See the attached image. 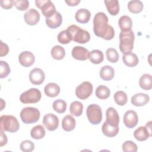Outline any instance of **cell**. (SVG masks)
Returning a JSON list of instances; mask_svg holds the SVG:
<instances>
[{
  "label": "cell",
  "mask_w": 152,
  "mask_h": 152,
  "mask_svg": "<svg viewBox=\"0 0 152 152\" xmlns=\"http://www.w3.org/2000/svg\"><path fill=\"white\" fill-rule=\"evenodd\" d=\"M93 31L97 36L107 40L115 36L113 28L108 24V17L102 12H97L93 18Z\"/></svg>",
  "instance_id": "cell-1"
},
{
  "label": "cell",
  "mask_w": 152,
  "mask_h": 152,
  "mask_svg": "<svg viewBox=\"0 0 152 152\" xmlns=\"http://www.w3.org/2000/svg\"><path fill=\"white\" fill-rule=\"evenodd\" d=\"M135 36L133 31H121L119 33V49L121 52L125 54L131 52L134 48Z\"/></svg>",
  "instance_id": "cell-2"
},
{
  "label": "cell",
  "mask_w": 152,
  "mask_h": 152,
  "mask_svg": "<svg viewBox=\"0 0 152 152\" xmlns=\"http://www.w3.org/2000/svg\"><path fill=\"white\" fill-rule=\"evenodd\" d=\"M71 36L72 40L74 42L84 44L88 42L90 39L89 33L76 25H71L66 29Z\"/></svg>",
  "instance_id": "cell-3"
},
{
  "label": "cell",
  "mask_w": 152,
  "mask_h": 152,
  "mask_svg": "<svg viewBox=\"0 0 152 152\" xmlns=\"http://www.w3.org/2000/svg\"><path fill=\"white\" fill-rule=\"evenodd\" d=\"M1 129L10 132H17L20 124L17 118L12 115H2L0 118Z\"/></svg>",
  "instance_id": "cell-4"
},
{
  "label": "cell",
  "mask_w": 152,
  "mask_h": 152,
  "mask_svg": "<svg viewBox=\"0 0 152 152\" xmlns=\"http://www.w3.org/2000/svg\"><path fill=\"white\" fill-rule=\"evenodd\" d=\"M39 110L33 107L23 108L20 112V118L22 121L26 124H31L37 122L40 118Z\"/></svg>",
  "instance_id": "cell-5"
},
{
  "label": "cell",
  "mask_w": 152,
  "mask_h": 152,
  "mask_svg": "<svg viewBox=\"0 0 152 152\" xmlns=\"http://www.w3.org/2000/svg\"><path fill=\"white\" fill-rule=\"evenodd\" d=\"M86 114L89 122L93 125L100 124L102 119L101 107L96 104H90L86 110Z\"/></svg>",
  "instance_id": "cell-6"
},
{
  "label": "cell",
  "mask_w": 152,
  "mask_h": 152,
  "mask_svg": "<svg viewBox=\"0 0 152 152\" xmlns=\"http://www.w3.org/2000/svg\"><path fill=\"white\" fill-rule=\"evenodd\" d=\"M41 97L42 94L40 90L37 88H32L23 93L20 97V100L21 103L24 104L36 103L39 102Z\"/></svg>",
  "instance_id": "cell-7"
},
{
  "label": "cell",
  "mask_w": 152,
  "mask_h": 152,
  "mask_svg": "<svg viewBox=\"0 0 152 152\" xmlns=\"http://www.w3.org/2000/svg\"><path fill=\"white\" fill-rule=\"evenodd\" d=\"M35 4L46 18L51 17L56 12L55 7L50 0H36Z\"/></svg>",
  "instance_id": "cell-8"
},
{
  "label": "cell",
  "mask_w": 152,
  "mask_h": 152,
  "mask_svg": "<svg viewBox=\"0 0 152 152\" xmlns=\"http://www.w3.org/2000/svg\"><path fill=\"white\" fill-rule=\"evenodd\" d=\"M93 92V85L88 81H84L78 85L75 89V94L78 98L86 100Z\"/></svg>",
  "instance_id": "cell-9"
},
{
  "label": "cell",
  "mask_w": 152,
  "mask_h": 152,
  "mask_svg": "<svg viewBox=\"0 0 152 152\" xmlns=\"http://www.w3.org/2000/svg\"><path fill=\"white\" fill-rule=\"evenodd\" d=\"M134 136L139 141L147 140L151 136V122L150 121L147 123L145 126H140L135 129L134 132Z\"/></svg>",
  "instance_id": "cell-10"
},
{
  "label": "cell",
  "mask_w": 152,
  "mask_h": 152,
  "mask_svg": "<svg viewBox=\"0 0 152 152\" xmlns=\"http://www.w3.org/2000/svg\"><path fill=\"white\" fill-rule=\"evenodd\" d=\"M43 124L48 130L52 131L58 128L59 119L53 113H48L43 116Z\"/></svg>",
  "instance_id": "cell-11"
},
{
  "label": "cell",
  "mask_w": 152,
  "mask_h": 152,
  "mask_svg": "<svg viewBox=\"0 0 152 152\" xmlns=\"http://www.w3.org/2000/svg\"><path fill=\"white\" fill-rule=\"evenodd\" d=\"M29 79L33 84L40 85L45 81V75L42 69L39 68H35L30 72Z\"/></svg>",
  "instance_id": "cell-12"
},
{
  "label": "cell",
  "mask_w": 152,
  "mask_h": 152,
  "mask_svg": "<svg viewBox=\"0 0 152 152\" xmlns=\"http://www.w3.org/2000/svg\"><path fill=\"white\" fill-rule=\"evenodd\" d=\"M138 122V118L137 113L132 110L126 111L124 116V123L128 128L135 127Z\"/></svg>",
  "instance_id": "cell-13"
},
{
  "label": "cell",
  "mask_w": 152,
  "mask_h": 152,
  "mask_svg": "<svg viewBox=\"0 0 152 152\" xmlns=\"http://www.w3.org/2000/svg\"><path fill=\"white\" fill-rule=\"evenodd\" d=\"M107 123L113 126H118L119 122V116L116 110L112 107H109L106 112Z\"/></svg>",
  "instance_id": "cell-14"
},
{
  "label": "cell",
  "mask_w": 152,
  "mask_h": 152,
  "mask_svg": "<svg viewBox=\"0 0 152 152\" xmlns=\"http://www.w3.org/2000/svg\"><path fill=\"white\" fill-rule=\"evenodd\" d=\"M24 20L30 26L36 25L40 20L39 12L34 8H30L24 14Z\"/></svg>",
  "instance_id": "cell-15"
},
{
  "label": "cell",
  "mask_w": 152,
  "mask_h": 152,
  "mask_svg": "<svg viewBox=\"0 0 152 152\" xmlns=\"http://www.w3.org/2000/svg\"><path fill=\"white\" fill-rule=\"evenodd\" d=\"M18 60L21 65L24 67H29L34 64L35 57L31 52L24 51L19 55Z\"/></svg>",
  "instance_id": "cell-16"
},
{
  "label": "cell",
  "mask_w": 152,
  "mask_h": 152,
  "mask_svg": "<svg viewBox=\"0 0 152 152\" xmlns=\"http://www.w3.org/2000/svg\"><path fill=\"white\" fill-rule=\"evenodd\" d=\"M88 50L82 46H77L73 48L72 50V56L77 60L80 61H86L89 57Z\"/></svg>",
  "instance_id": "cell-17"
},
{
  "label": "cell",
  "mask_w": 152,
  "mask_h": 152,
  "mask_svg": "<svg viewBox=\"0 0 152 152\" xmlns=\"http://www.w3.org/2000/svg\"><path fill=\"white\" fill-rule=\"evenodd\" d=\"M62 22L61 14L56 11L51 17L46 18V25L50 28H56L59 27Z\"/></svg>",
  "instance_id": "cell-18"
},
{
  "label": "cell",
  "mask_w": 152,
  "mask_h": 152,
  "mask_svg": "<svg viewBox=\"0 0 152 152\" xmlns=\"http://www.w3.org/2000/svg\"><path fill=\"white\" fill-rule=\"evenodd\" d=\"M149 96L145 93H139L134 94L131 99V103L135 106H142L149 102Z\"/></svg>",
  "instance_id": "cell-19"
},
{
  "label": "cell",
  "mask_w": 152,
  "mask_h": 152,
  "mask_svg": "<svg viewBox=\"0 0 152 152\" xmlns=\"http://www.w3.org/2000/svg\"><path fill=\"white\" fill-rule=\"evenodd\" d=\"M91 17L90 12L85 8L79 9L75 14L76 21L80 23H87L90 20Z\"/></svg>",
  "instance_id": "cell-20"
},
{
  "label": "cell",
  "mask_w": 152,
  "mask_h": 152,
  "mask_svg": "<svg viewBox=\"0 0 152 152\" xmlns=\"http://www.w3.org/2000/svg\"><path fill=\"white\" fill-rule=\"evenodd\" d=\"M44 91L48 97H55L59 94L60 87L55 83H49L45 86Z\"/></svg>",
  "instance_id": "cell-21"
},
{
  "label": "cell",
  "mask_w": 152,
  "mask_h": 152,
  "mask_svg": "<svg viewBox=\"0 0 152 152\" xmlns=\"http://www.w3.org/2000/svg\"><path fill=\"white\" fill-rule=\"evenodd\" d=\"M115 75V71L113 67L109 65L103 66L100 70V77L104 81H110Z\"/></svg>",
  "instance_id": "cell-22"
},
{
  "label": "cell",
  "mask_w": 152,
  "mask_h": 152,
  "mask_svg": "<svg viewBox=\"0 0 152 152\" xmlns=\"http://www.w3.org/2000/svg\"><path fill=\"white\" fill-rule=\"evenodd\" d=\"M124 63L129 67H134L138 64V58L136 54L132 52H128L122 56Z\"/></svg>",
  "instance_id": "cell-23"
},
{
  "label": "cell",
  "mask_w": 152,
  "mask_h": 152,
  "mask_svg": "<svg viewBox=\"0 0 152 152\" xmlns=\"http://www.w3.org/2000/svg\"><path fill=\"white\" fill-rule=\"evenodd\" d=\"M75 120L71 115H66L62 121V127L65 131H71L75 127Z\"/></svg>",
  "instance_id": "cell-24"
},
{
  "label": "cell",
  "mask_w": 152,
  "mask_h": 152,
  "mask_svg": "<svg viewBox=\"0 0 152 152\" xmlns=\"http://www.w3.org/2000/svg\"><path fill=\"white\" fill-rule=\"evenodd\" d=\"M103 134L108 137H113L116 136L119 132V126H113L109 125L106 121H105L102 127Z\"/></svg>",
  "instance_id": "cell-25"
},
{
  "label": "cell",
  "mask_w": 152,
  "mask_h": 152,
  "mask_svg": "<svg viewBox=\"0 0 152 152\" xmlns=\"http://www.w3.org/2000/svg\"><path fill=\"white\" fill-rule=\"evenodd\" d=\"M118 24L122 31H128L131 30L132 26V20L127 15L121 16L119 19Z\"/></svg>",
  "instance_id": "cell-26"
},
{
  "label": "cell",
  "mask_w": 152,
  "mask_h": 152,
  "mask_svg": "<svg viewBox=\"0 0 152 152\" xmlns=\"http://www.w3.org/2000/svg\"><path fill=\"white\" fill-rule=\"evenodd\" d=\"M106 8L112 15H116L119 12V4L118 0H109L104 1Z\"/></svg>",
  "instance_id": "cell-27"
},
{
  "label": "cell",
  "mask_w": 152,
  "mask_h": 152,
  "mask_svg": "<svg viewBox=\"0 0 152 152\" xmlns=\"http://www.w3.org/2000/svg\"><path fill=\"white\" fill-rule=\"evenodd\" d=\"M139 84L141 88L145 90H149L152 88V77L148 74H143L140 78Z\"/></svg>",
  "instance_id": "cell-28"
},
{
  "label": "cell",
  "mask_w": 152,
  "mask_h": 152,
  "mask_svg": "<svg viewBox=\"0 0 152 152\" xmlns=\"http://www.w3.org/2000/svg\"><path fill=\"white\" fill-rule=\"evenodd\" d=\"M91 62L94 64H99L103 62L104 59V56L103 52L97 49H94L89 53L88 57Z\"/></svg>",
  "instance_id": "cell-29"
},
{
  "label": "cell",
  "mask_w": 152,
  "mask_h": 152,
  "mask_svg": "<svg viewBox=\"0 0 152 152\" xmlns=\"http://www.w3.org/2000/svg\"><path fill=\"white\" fill-rule=\"evenodd\" d=\"M46 132L44 127L41 125H38L33 127L30 132L31 137L36 140L43 138L45 135Z\"/></svg>",
  "instance_id": "cell-30"
},
{
  "label": "cell",
  "mask_w": 152,
  "mask_h": 152,
  "mask_svg": "<svg viewBox=\"0 0 152 152\" xmlns=\"http://www.w3.org/2000/svg\"><path fill=\"white\" fill-rule=\"evenodd\" d=\"M144 5L141 1L139 0L131 1L128 4V8L129 11L134 14L140 12L143 9Z\"/></svg>",
  "instance_id": "cell-31"
},
{
  "label": "cell",
  "mask_w": 152,
  "mask_h": 152,
  "mask_svg": "<svg viewBox=\"0 0 152 152\" xmlns=\"http://www.w3.org/2000/svg\"><path fill=\"white\" fill-rule=\"evenodd\" d=\"M51 55L55 59L61 60L65 55V51L63 47L59 45L54 46L51 49Z\"/></svg>",
  "instance_id": "cell-32"
},
{
  "label": "cell",
  "mask_w": 152,
  "mask_h": 152,
  "mask_svg": "<svg viewBox=\"0 0 152 152\" xmlns=\"http://www.w3.org/2000/svg\"><path fill=\"white\" fill-rule=\"evenodd\" d=\"M83 104L78 101H75L71 103L69 107V111L71 115L75 116H79L83 113Z\"/></svg>",
  "instance_id": "cell-33"
},
{
  "label": "cell",
  "mask_w": 152,
  "mask_h": 152,
  "mask_svg": "<svg viewBox=\"0 0 152 152\" xmlns=\"http://www.w3.org/2000/svg\"><path fill=\"white\" fill-rule=\"evenodd\" d=\"M95 93L99 99H106L109 97L110 91L107 87L103 85H100L97 87Z\"/></svg>",
  "instance_id": "cell-34"
},
{
  "label": "cell",
  "mask_w": 152,
  "mask_h": 152,
  "mask_svg": "<svg viewBox=\"0 0 152 152\" xmlns=\"http://www.w3.org/2000/svg\"><path fill=\"white\" fill-rule=\"evenodd\" d=\"M114 100L116 103L119 106L125 105L128 100L126 94L123 91H118L114 94Z\"/></svg>",
  "instance_id": "cell-35"
},
{
  "label": "cell",
  "mask_w": 152,
  "mask_h": 152,
  "mask_svg": "<svg viewBox=\"0 0 152 152\" xmlns=\"http://www.w3.org/2000/svg\"><path fill=\"white\" fill-rule=\"evenodd\" d=\"M66 103L65 101L62 99H58L53 102V110L59 113H64L66 109Z\"/></svg>",
  "instance_id": "cell-36"
},
{
  "label": "cell",
  "mask_w": 152,
  "mask_h": 152,
  "mask_svg": "<svg viewBox=\"0 0 152 152\" xmlns=\"http://www.w3.org/2000/svg\"><path fill=\"white\" fill-rule=\"evenodd\" d=\"M58 40L61 44H68L71 40H72V37L69 33L67 30H63L61 31L58 35Z\"/></svg>",
  "instance_id": "cell-37"
},
{
  "label": "cell",
  "mask_w": 152,
  "mask_h": 152,
  "mask_svg": "<svg viewBox=\"0 0 152 152\" xmlns=\"http://www.w3.org/2000/svg\"><path fill=\"white\" fill-rule=\"evenodd\" d=\"M107 59L112 62L116 63L119 59V54L117 50L114 48H109L106 52Z\"/></svg>",
  "instance_id": "cell-38"
},
{
  "label": "cell",
  "mask_w": 152,
  "mask_h": 152,
  "mask_svg": "<svg viewBox=\"0 0 152 152\" xmlns=\"http://www.w3.org/2000/svg\"><path fill=\"white\" fill-rule=\"evenodd\" d=\"M11 70L9 65L7 62L1 61H0V78H3L7 77L10 73Z\"/></svg>",
  "instance_id": "cell-39"
},
{
  "label": "cell",
  "mask_w": 152,
  "mask_h": 152,
  "mask_svg": "<svg viewBox=\"0 0 152 152\" xmlns=\"http://www.w3.org/2000/svg\"><path fill=\"white\" fill-rule=\"evenodd\" d=\"M122 150L124 152H136L137 151V146L132 141H126L122 144Z\"/></svg>",
  "instance_id": "cell-40"
},
{
  "label": "cell",
  "mask_w": 152,
  "mask_h": 152,
  "mask_svg": "<svg viewBox=\"0 0 152 152\" xmlns=\"http://www.w3.org/2000/svg\"><path fill=\"white\" fill-rule=\"evenodd\" d=\"M20 147L24 152H31L34 148V144L30 140H24L21 142Z\"/></svg>",
  "instance_id": "cell-41"
},
{
  "label": "cell",
  "mask_w": 152,
  "mask_h": 152,
  "mask_svg": "<svg viewBox=\"0 0 152 152\" xmlns=\"http://www.w3.org/2000/svg\"><path fill=\"white\" fill-rule=\"evenodd\" d=\"M14 5L20 11H25L29 7V2L27 0L14 1Z\"/></svg>",
  "instance_id": "cell-42"
},
{
  "label": "cell",
  "mask_w": 152,
  "mask_h": 152,
  "mask_svg": "<svg viewBox=\"0 0 152 152\" xmlns=\"http://www.w3.org/2000/svg\"><path fill=\"white\" fill-rule=\"evenodd\" d=\"M1 6L5 9H10L14 5V1L12 0H1Z\"/></svg>",
  "instance_id": "cell-43"
},
{
  "label": "cell",
  "mask_w": 152,
  "mask_h": 152,
  "mask_svg": "<svg viewBox=\"0 0 152 152\" xmlns=\"http://www.w3.org/2000/svg\"><path fill=\"white\" fill-rule=\"evenodd\" d=\"M9 52V48L8 45L4 43H3L2 41H1V54L0 56H4L8 54Z\"/></svg>",
  "instance_id": "cell-44"
},
{
  "label": "cell",
  "mask_w": 152,
  "mask_h": 152,
  "mask_svg": "<svg viewBox=\"0 0 152 152\" xmlns=\"http://www.w3.org/2000/svg\"><path fill=\"white\" fill-rule=\"evenodd\" d=\"M4 131L1 129V138H0V146L2 147L3 145H5L7 142V137L4 133Z\"/></svg>",
  "instance_id": "cell-45"
},
{
  "label": "cell",
  "mask_w": 152,
  "mask_h": 152,
  "mask_svg": "<svg viewBox=\"0 0 152 152\" xmlns=\"http://www.w3.org/2000/svg\"><path fill=\"white\" fill-rule=\"evenodd\" d=\"M69 6H75L77 5L80 2V0H71V1H65Z\"/></svg>",
  "instance_id": "cell-46"
}]
</instances>
